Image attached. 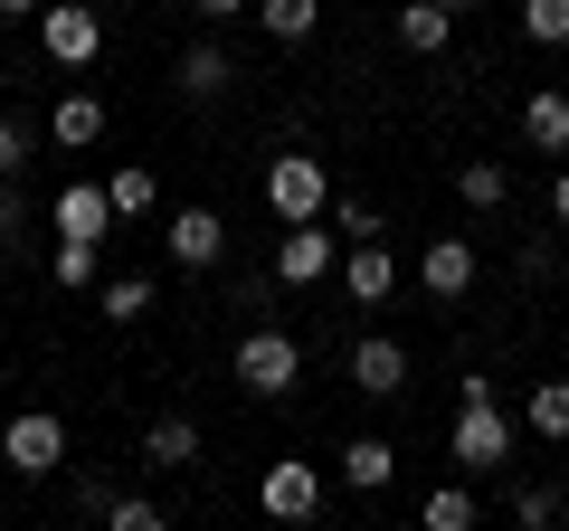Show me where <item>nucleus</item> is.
I'll return each mask as SVG.
<instances>
[{"label": "nucleus", "instance_id": "obj_1", "mask_svg": "<svg viewBox=\"0 0 569 531\" xmlns=\"http://www.w3.org/2000/svg\"><path fill=\"white\" fill-rule=\"evenodd\" d=\"M456 465H475V474H493V465H512V418L493 409V380H466V409H456Z\"/></svg>", "mask_w": 569, "mask_h": 531}, {"label": "nucleus", "instance_id": "obj_2", "mask_svg": "<svg viewBox=\"0 0 569 531\" xmlns=\"http://www.w3.org/2000/svg\"><path fill=\"white\" fill-rule=\"evenodd\" d=\"M266 209H276L284 228L323 219V209H332V171L313 162V152H276V162H266Z\"/></svg>", "mask_w": 569, "mask_h": 531}, {"label": "nucleus", "instance_id": "obj_3", "mask_svg": "<svg viewBox=\"0 0 569 531\" xmlns=\"http://www.w3.org/2000/svg\"><path fill=\"white\" fill-rule=\"evenodd\" d=\"M0 465L10 474H58L67 465V418L58 409H20L10 428H0Z\"/></svg>", "mask_w": 569, "mask_h": 531}, {"label": "nucleus", "instance_id": "obj_4", "mask_svg": "<svg viewBox=\"0 0 569 531\" xmlns=\"http://www.w3.org/2000/svg\"><path fill=\"white\" fill-rule=\"evenodd\" d=\"M295 380H305V351L284 342L276 323H266V332H247V342H238V389H247V399H284Z\"/></svg>", "mask_w": 569, "mask_h": 531}, {"label": "nucleus", "instance_id": "obj_5", "mask_svg": "<svg viewBox=\"0 0 569 531\" xmlns=\"http://www.w3.org/2000/svg\"><path fill=\"white\" fill-rule=\"evenodd\" d=\"M332 266H342V228H332V219H295V228H284V247H276L284 285H323Z\"/></svg>", "mask_w": 569, "mask_h": 531}, {"label": "nucleus", "instance_id": "obj_6", "mask_svg": "<svg viewBox=\"0 0 569 531\" xmlns=\"http://www.w3.org/2000/svg\"><path fill=\"white\" fill-rule=\"evenodd\" d=\"M39 48H48V67H96L104 58V20L77 10V0H58V10H39Z\"/></svg>", "mask_w": 569, "mask_h": 531}, {"label": "nucleus", "instance_id": "obj_7", "mask_svg": "<svg viewBox=\"0 0 569 531\" xmlns=\"http://www.w3.org/2000/svg\"><path fill=\"white\" fill-rule=\"evenodd\" d=\"M257 503L276 512V522H313V512H323V474L284 455V465H266V474H257Z\"/></svg>", "mask_w": 569, "mask_h": 531}, {"label": "nucleus", "instance_id": "obj_8", "mask_svg": "<svg viewBox=\"0 0 569 531\" xmlns=\"http://www.w3.org/2000/svg\"><path fill=\"white\" fill-rule=\"evenodd\" d=\"M342 370H351V389H361V399H399V389H408V351L389 342V332H361Z\"/></svg>", "mask_w": 569, "mask_h": 531}, {"label": "nucleus", "instance_id": "obj_9", "mask_svg": "<svg viewBox=\"0 0 569 531\" xmlns=\"http://www.w3.org/2000/svg\"><path fill=\"white\" fill-rule=\"evenodd\" d=\"M418 285L437 294V304H466V294H475V247H466V238H427Z\"/></svg>", "mask_w": 569, "mask_h": 531}, {"label": "nucleus", "instance_id": "obj_10", "mask_svg": "<svg viewBox=\"0 0 569 531\" xmlns=\"http://www.w3.org/2000/svg\"><path fill=\"white\" fill-rule=\"evenodd\" d=\"M162 247H171V266H190V275H209V266L228 257V228H219V209H181Z\"/></svg>", "mask_w": 569, "mask_h": 531}, {"label": "nucleus", "instance_id": "obj_11", "mask_svg": "<svg viewBox=\"0 0 569 531\" xmlns=\"http://www.w3.org/2000/svg\"><path fill=\"white\" fill-rule=\"evenodd\" d=\"M104 228H114V200H104V181H67V190H58V238H86V247H96Z\"/></svg>", "mask_w": 569, "mask_h": 531}, {"label": "nucleus", "instance_id": "obj_12", "mask_svg": "<svg viewBox=\"0 0 569 531\" xmlns=\"http://www.w3.org/2000/svg\"><path fill=\"white\" fill-rule=\"evenodd\" d=\"M228 86H238V67H228V48H219V39L181 48V96H190V104H219Z\"/></svg>", "mask_w": 569, "mask_h": 531}, {"label": "nucleus", "instance_id": "obj_13", "mask_svg": "<svg viewBox=\"0 0 569 531\" xmlns=\"http://www.w3.org/2000/svg\"><path fill=\"white\" fill-rule=\"evenodd\" d=\"M342 285H351V304H380V294L399 285V266H389V247H380V238H351V257H342Z\"/></svg>", "mask_w": 569, "mask_h": 531}, {"label": "nucleus", "instance_id": "obj_14", "mask_svg": "<svg viewBox=\"0 0 569 531\" xmlns=\"http://www.w3.org/2000/svg\"><path fill=\"white\" fill-rule=\"evenodd\" d=\"M522 143L531 152H569V96L560 86H541V96L522 104Z\"/></svg>", "mask_w": 569, "mask_h": 531}, {"label": "nucleus", "instance_id": "obj_15", "mask_svg": "<svg viewBox=\"0 0 569 531\" xmlns=\"http://www.w3.org/2000/svg\"><path fill=\"white\" fill-rule=\"evenodd\" d=\"M48 133H58V152H86V143H104V96H58Z\"/></svg>", "mask_w": 569, "mask_h": 531}, {"label": "nucleus", "instance_id": "obj_16", "mask_svg": "<svg viewBox=\"0 0 569 531\" xmlns=\"http://www.w3.org/2000/svg\"><path fill=\"white\" fill-rule=\"evenodd\" d=\"M447 39H456V10H437V0H408V10H399V48H418V58H437Z\"/></svg>", "mask_w": 569, "mask_h": 531}, {"label": "nucleus", "instance_id": "obj_17", "mask_svg": "<svg viewBox=\"0 0 569 531\" xmlns=\"http://www.w3.org/2000/svg\"><path fill=\"white\" fill-rule=\"evenodd\" d=\"M389 474H399V455H389L380 437H351V447H342V484H351V493H380Z\"/></svg>", "mask_w": 569, "mask_h": 531}, {"label": "nucleus", "instance_id": "obj_18", "mask_svg": "<svg viewBox=\"0 0 569 531\" xmlns=\"http://www.w3.org/2000/svg\"><path fill=\"white\" fill-rule=\"evenodd\" d=\"M190 455H200V428L190 418H152L142 428V465H190Z\"/></svg>", "mask_w": 569, "mask_h": 531}, {"label": "nucleus", "instance_id": "obj_19", "mask_svg": "<svg viewBox=\"0 0 569 531\" xmlns=\"http://www.w3.org/2000/svg\"><path fill=\"white\" fill-rule=\"evenodd\" d=\"M96 313H104V323H123V332H133L142 313H152V275H114V285H96Z\"/></svg>", "mask_w": 569, "mask_h": 531}, {"label": "nucleus", "instance_id": "obj_20", "mask_svg": "<svg viewBox=\"0 0 569 531\" xmlns=\"http://www.w3.org/2000/svg\"><path fill=\"white\" fill-rule=\"evenodd\" d=\"M257 20H266V39H313V20H323V0H257Z\"/></svg>", "mask_w": 569, "mask_h": 531}, {"label": "nucleus", "instance_id": "obj_21", "mask_svg": "<svg viewBox=\"0 0 569 531\" xmlns=\"http://www.w3.org/2000/svg\"><path fill=\"white\" fill-rule=\"evenodd\" d=\"M456 200H466V209H503L512 200V171L503 162H466V171H456Z\"/></svg>", "mask_w": 569, "mask_h": 531}, {"label": "nucleus", "instance_id": "obj_22", "mask_svg": "<svg viewBox=\"0 0 569 531\" xmlns=\"http://www.w3.org/2000/svg\"><path fill=\"white\" fill-rule=\"evenodd\" d=\"M104 200H114V219H152V200H162V190H152V171H142V162H123L114 181H104Z\"/></svg>", "mask_w": 569, "mask_h": 531}, {"label": "nucleus", "instance_id": "obj_23", "mask_svg": "<svg viewBox=\"0 0 569 531\" xmlns=\"http://www.w3.org/2000/svg\"><path fill=\"white\" fill-rule=\"evenodd\" d=\"M418 522H427V531H475V493H466V484H437V493L418 503Z\"/></svg>", "mask_w": 569, "mask_h": 531}, {"label": "nucleus", "instance_id": "obj_24", "mask_svg": "<svg viewBox=\"0 0 569 531\" xmlns=\"http://www.w3.org/2000/svg\"><path fill=\"white\" fill-rule=\"evenodd\" d=\"M522 428H531V437H569V380H541V389H531Z\"/></svg>", "mask_w": 569, "mask_h": 531}, {"label": "nucleus", "instance_id": "obj_25", "mask_svg": "<svg viewBox=\"0 0 569 531\" xmlns=\"http://www.w3.org/2000/svg\"><path fill=\"white\" fill-rule=\"evenodd\" d=\"M104 522H114V531H162L171 512L152 503V493H114V503H104Z\"/></svg>", "mask_w": 569, "mask_h": 531}, {"label": "nucleus", "instance_id": "obj_26", "mask_svg": "<svg viewBox=\"0 0 569 531\" xmlns=\"http://www.w3.org/2000/svg\"><path fill=\"white\" fill-rule=\"evenodd\" d=\"M522 29L541 48H569V0H522Z\"/></svg>", "mask_w": 569, "mask_h": 531}, {"label": "nucleus", "instance_id": "obj_27", "mask_svg": "<svg viewBox=\"0 0 569 531\" xmlns=\"http://www.w3.org/2000/svg\"><path fill=\"white\" fill-rule=\"evenodd\" d=\"M512 522H522V531H550V522H560V493H550V484H512Z\"/></svg>", "mask_w": 569, "mask_h": 531}, {"label": "nucleus", "instance_id": "obj_28", "mask_svg": "<svg viewBox=\"0 0 569 531\" xmlns=\"http://www.w3.org/2000/svg\"><path fill=\"white\" fill-rule=\"evenodd\" d=\"M20 171H29V123L0 114V181H20Z\"/></svg>", "mask_w": 569, "mask_h": 531}, {"label": "nucleus", "instance_id": "obj_29", "mask_svg": "<svg viewBox=\"0 0 569 531\" xmlns=\"http://www.w3.org/2000/svg\"><path fill=\"white\" fill-rule=\"evenodd\" d=\"M58 285H96V247L86 238H58Z\"/></svg>", "mask_w": 569, "mask_h": 531}, {"label": "nucleus", "instance_id": "obj_30", "mask_svg": "<svg viewBox=\"0 0 569 531\" xmlns=\"http://www.w3.org/2000/svg\"><path fill=\"white\" fill-rule=\"evenodd\" d=\"M323 219H332V228H342V238H380V209H370V200H332V209H323Z\"/></svg>", "mask_w": 569, "mask_h": 531}, {"label": "nucleus", "instance_id": "obj_31", "mask_svg": "<svg viewBox=\"0 0 569 531\" xmlns=\"http://www.w3.org/2000/svg\"><path fill=\"white\" fill-rule=\"evenodd\" d=\"M20 228H29V200L10 181H0V247H20Z\"/></svg>", "mask_w": 569, "mask_h": 531}, {"label": "nucleus", "instance_id": "obj_32", "mask_svg": "<svg viewBox=\"0 0 569 531\" xmlns=\"http://www.w3.org/2000/svg\"><path fill=\"white\" fill-rule=\"evenodd\" d=\"M200 10H209V29H219V20H238V10H257V0H200Z\"/></svg>", "mask_w": 569, "mask_h": 531}, {"label": "nucleus", "instance_id": "obj_33", "mask_svg": "<svg viewBox=\"0 0 569 531\" xmlns=\"http://www.w3.org/2000/svg\"><path fill=\"white\" fill-rule=\"evenodd\" d=\"M550 219L569 228V171H560V181H550Z\"/></svg>", "mask_w": 569, "mask_h": 531}, {"label": "nucleus", "instance_id": "obj_34", "mask_svg": "<svg viewBox=\"0 0 569 531\" xmlns=\"http://www.w3.org/2000/svg\"><path fill=\"white\" fill-rule=\"evenodd\" d=\"M48 0H0V20H39Z\"/></svg>", "mask_w": 569, "mask_h": 531}, {"label": "nucleus", "instance_id": "obj_35", "mask_svg": "<svg viewBox=\"0 0 569 531\" xmlns=\"http://www.w3.org/2000/svg\"><path fill=\"white\" fill-rule=\"evenodd\" d=\"M437 10H475V0H437Z\"/></svg>", "mask_w": 569, "mask_h": 531}]
</instances>
